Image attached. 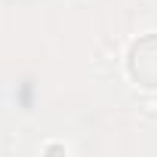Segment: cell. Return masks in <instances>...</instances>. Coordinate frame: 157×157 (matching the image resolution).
I'll use <instances>...</instances> for the list:
<instances>
[{"label": "cell", "mask_w": 157, "mask_h": 157, "mask_svg": "<svg viewBox=\"0 0 157 157\" xmlns=\"http://www.w3.org/2000/svg\"><path fill=\"white\" fill-rule=\"evenodd\" d=\"M126 68L139 86L157 90V34H145L129 46Z\"/></svg>", "instance_id": "obj_1"}]
</instances>
